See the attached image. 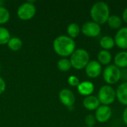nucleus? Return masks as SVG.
Listing matches in <instances>:
<instances>
[{"instance_id": "6ab92c4d", "label": "nucleus", "mask_w": 127, "mask_h": 127, "mask_svg": "<svg viewBox=\"0 0 127 127\" xmlns=\"http://www.w3.org/2000/svg\"><path fill=\"white\" fill-rule=\"evenodd\" d=\"M107 24L112 29H119L122 25V19L117 15H112L109 17Z\"/></svg>"}, {"instance_id": "20e7f679", "label": "nucleus", "mask_w": 127, "mask_h": 127, "mask_svg": "<svg viewBox=\"0 0 127 127\" xmlns=\"http://www.w3.org/2000/svg\"><path fill=\"white\" fill-rule=\"evenodd\" d=\"M97 98L100 103L109 106L115 102L116 99V91L111 86L104 85L99 89Z\"/></svg>"}, {"instance_id": "b1692460", "label": "nucleus", "mask_w": 127, "mask_h": 127, "mask_svg": "<svg viewBox=\"0 0 127 127\" xmlns=\"http://www.w3.org/2000/svg\"><path fill=\"white\" fill-rule=\"evenodd\" d=\"M96 118L93 115H88L85 118V123L88 127H94L96 124Z\"/></svg>"}, {"instance_id": "0eeeda50", "label": "nucleus", "mask_w": 127, "mask_h": 127, "mask_svg": "<svg viewBox=\"0 0 127 127\" xmlns=\"http://www.w3.org/2000/svg\"><path fill=\"white\" fill-rule=\"evenodd\" d=\"M81 31L85 36L88 37H96L100 35L101 32V28L100 25L97 23L93 21H89L83 25Z\"/></svg>"}, {"instance_id": "aec40b11", "label": "nucleus", "mask_w": 127, "mask_h": 127, "mask_svg": "<svg viewBox=\"0 0 127 127\" xmlns=\"http://www.w3.org/2000/svg\"><path fill=\"white\" fill-rule=\"evenodd\" d=\"M80 28L77 23H71L67 28V33L71 39L76 38L80 33Z\"/></svg>"}, {"instance_id": "9b49d317", "label": "nucleus", "mask_w": 127, "mask_h": 127, "mask_svg": "<svg viewBox=\"0 0 127 127\" xmlns=\"http://www.w3.org/2000/svg\"><path fill=\"white\" fill-rule=\"evenodd\" d=\"M115 42L121 49H127V27L121 28L115 34Z\"/></svg>"}, {"instance_id": "4468645a", "label": "nucleus", "mask_w": 127, "mask_h": 127, "mask_svg": "<svg viewBox=\"0 0 127 127\" xmlns=\"http://www.w3.org/2000/svg\"><path fill=\"white\" fill-rule=\"evenodd\" d=\"M116 98L121 104L127 106V82L118 86L116 90Z\"/></svg>"}, {"instance_id": "1a4fd4ad", "label": "nucleus", "mask_w": 127, "mask_h": 127, "mask_svg": "<svg viewBox=\"0 0 127 127\" xmlns=\"http://www.w3.org/2000/svg\"><path fill=\"white\" fill-rule=\"evenodd\" d=\"M86 75L90 78L97 77L102 71V65L97 60L89 61L85 68Z\"/></svg>"}, {"instance_id": "bb28decb", "label": "nucleus", "mask_w": 127, "mask_h": 127, "mask_svg": "<svg viewBox=\"0 0 127 127\" xmlns=\"http://www.w3.org/2000/svg\"><path fill=\"white\" fill-rule=\"evenodd\" d=\"M123 121L124 124L127 126V106L125 108L124 112H123Z\"/></svg>"}, {"instance_id": "9d476101", "label": "nucleus", "mask_w": 127, "mask_h": 127, "mask_svg": "<svg viewBox=\"0 0 127 127\" xmlns=\"http://www.w3.org/2000/svg\"><path fill=\"white\" fill-rule=\"evenodd\" d=\"M59 99L60 102L67 107H72L75 103V96L74 93L68 89H63L60 92Z\"/></svg>"}, {"instance_id": "ddd939ff", "label": "nucleus", "mask_w": 127, "mask_h": 127, "mask_svg": "<svg viewBox=\"0 0 127 127\" xmlns=\"http://www.w3.org/2000/svg\"><path fill=\"white\" fill-rule=\"evenodd\" d=\"M100 103L97 97L94 95H89L86 97L83 102V106L89 111L96 110L100 106Z\"/></svg>"}, {"instance_id": "c85d7f7f", "label": "nucleus", "mask_w": 127, "mask_h": 127, "mask_svg": "<svg viewBox=\"0 0 127 127\" xmlns=\"http://www.w3.org/2000/svg\"><path fill=\"white\" fill-rule=\"evenodd\" d=\"M4 1H1V0H0V7H1V6H3V4H4Z\"/></svg>"}, {"instance_id": "a878e982", "label": "nucleus", "mask_w": 127, "mask_h": 127, "mask_svg": "<svg viewBox=\"0 0 127 127\" xmlns=\"http://www.w3.org/2000/svg\"><path fill=\"white\" fill-rule=\"evenodd\" d=\"M6 89V83L4 81V80L0 77V95L2 94Z\"/></svg>"}, {"instance_id": "4be33fe9", "label": "nucleus", "mask_w": 127, "mask_h": 127, "mask_svg": "<svg viewBox=\"0 0 127 127\" xmlns=\"http://www.w3.org/2000/svg\"><path fill=\"white\" fill-rule=\"evenodd\" d=\"M10 33L9 31L2 26H0V45L7 44L10 39Z\"/></svg>"}, {"instance_id": "cd10ccee", "label": "nucleus", "mask_w": 127, "mask_h": 127, "mask_svg": "<svg viewBox=\"0 0 127 127\" xmlns=\"http://www.w3.org/2000/svg\"><path fill=\"white\" fill-rule=\"evenodd\" d=\"M122 17H123V19L127 23V7L124 10L123 14H122Z\"/></svg>"}, {"instance_id": "5701e85b", "label": "nucleus", "mask_w": 127, "mask_h": 127, "mask_svg": "<svg viewBox=\"0 0 127 127\" xmlns=\"http://www.w3.org/2000/svg\"><path fill=\"white\" fill-rule=\"evenodd\" d=\"M10 19V12L4 6L0 7V25L5 24Z\"/></svg>"}, {"instance_id": "a211bd4d", "label": "nucleus", "mask_w": 127, "mask_h": 127, "mask_svg": "<svg viewBox=\"0 0 127 127\" xmlns=\"http://www.w3.org/2000/svg\"><path fill=\"white\" fill-rule=\"evenodd\" d=\"M7 45L10 50L13 51H17L22 48L23 43L21 39L18 37H11Z\"/></svg>"}, {"instance_id": "412c9836", "label": "nucleus", "mask_w": 127, "mask_h": 127, "mask_svg": "<svg viewBox=\"0 0 127 127\" xmlns=\"http://www.w3.org/2000/svg\"><path fill=\"white\" fill-rule=\"evenodd\" d=\"M57 68L60 71L63 72H66L69 71L71 68V64L69 60L66 58H62L57 62Z\"/></svg>"}, {"instance_id": "f8f14e48", "label": "nucleus", "mask_w": 127, "mask_h": 127, "mask_svg": "<svg viewBox=\"0 0 127 127\" xmlns=\"http://www.w3.org/2000/svg\"><path fill=\"white\" fill-rule=\"evenodd\" d=\"M94 90H95V86L90 81H83L80 83V84L77 86L78 92L81 95L86 97L92 95Z\"/></svg>"}, {"instance_id": "423d86ee", "label": "nucleus", "mask_w": 127, "mask_h": 127, "mask_svg": "<svg viewBox=\"0 0 127 127\" xmlns=\"http://www.w3.org/2000/svg\"><path fill=\"white\" fill-rule=\"evenodd\" d=\"M36 6L32 1H27L22 3L17 9L18 17L24 21L31 19L36 14Z\"/></svg>"}, {"instance_id": "39448f33", "label": "nucleus", "mask_w": 127, "mask_h": 127, "mask_svg": "<svg viewBox=\"0 0 127 127\" xmlns=\"http://www.w3.org/2000/svg\"><path fill=\"white\" fill-rule=\"evenodd\" d=\"M103 77L108 85H114L121 80V71L115 65H107L103 72Z\"/></svg>"}, {"instance_id": "c756f323", "label": "nucleus", "mask_w": 127, "mask_h": 127, "mask_svg": "<svg viewBox=\"0 0 127 127\" xmlns=\"http://www.w3.org/2000/svg\"></svg>"}, {"instance_id": "6e6552de", "label": "nucleus", "mask_w": 127, "mask_h": 127, "mask_svg": "<svg viewBox=\"0 0 127 127\" xmlns=\"http://www.w3.org/2000/svg\"><path fill=\"white\" fill-rule=\"evenodd\" d=\"M112 111L109 106H100L95 112V118L100 123L107 122L112 117Z\"/></svg>"}, {"instance_id": "2eb2a0df", "label": "nucleus", "mask_w": 127, "mask_h": 127, "mask_svg": "<svg viewBox=\"0 0 127 127\" xmlns=\"http://www.w3.org/2000/svg\"><path fill=\"white\" fill-rule=\"evenodd\" d=\"M115 65L121 68H127V51H121L118 53L114 58Z\"/></svg>"}, {"instance_id": "7ed1b4c3", "label": "nucleus", "mask_w": 127, "mask_h": 127, "mask_svg": "<svg viewBox=\"0 0 127 127\" xmlns=\"http://www.w3.org/2000/svg\"><path fill=\"white\" fill-rule=\"evenodd\" d=\"M89 54L88 51L83 48L75 49L70 56V62L71 67L77 70L85 68L89 62Z\"/></svg>"}, {"instance_id": "f257e3e1", "label": "nucleus", "mask_w": 127, "mask_h": 127, "mask_svg": "<svg viewBox=\"0 0 127 127\" xmlns=\"http://www.w3.org/2000/svg\"><path fill=\"white\" fill-rule=\"evenodd\" d=\"M53 48L55 53L63 57L71 56L75 51L76 43L68 36H59L53 42Z\"/></svg>"}, {"instance_id": "f3484780", "label": "nucleus", "mask_w": 127, "mask_h": 127, "mask_svg": "<svg viewBox=\"0 0 127 127\" xmlns=\"http://www.w3.org/2000/svg\"><path fill=\"white\" fill-rule=\"evenodd\" d=\"M115 45V39L110 36H103L100 39V45L103 48V50L109 51L112 49Z\"/></svg>"}, {"instance_id": "f03ea898", "label": "nucleus", "mask_w": 127, "mask_h": 127, "mask_svg": "<svg viewBox=\"0 0 127 127\" xmlns=\"http://www.w3.org/2000/svg\"><path fill=\"white\" fill-rule=\"evenodd\" d=\"M90 16L93 22L100 25L107 22V20L110 16L109 5L104 1H97L95 3L91 8Z\"/></svg>"}, {"instance_id": "dca6fc26", "label": "nucleus", "mask_w": 127, "mask_h": 127, "mask_svg": "<svg viewBox=\"0 0 127 127\" xmlns=\"http://www.w3.org/2000/svg\"><path fill=\"white\" fill-rule=\"evenodd\" d=\"M97 60L100 65H108L112 61V54L109 51L101 50L97 54Z\"/></svg>"}, {"instance_id": "393cba45", "label": "nucleus", "mask_w": 127, "mask_h": 127, "mask_svg": "<svg viewBox=\"0 0 127 127\" xmlns=\"http://www.w3.org/2000/svg\"><path fill=\"white\" fill-rule=\"evenodd\" d=\"M68 83L71 86L73 87H77L78 85L80 84V80L78 79V77L75 75H71L68 78Z\"/></svg>"}]
</instances>
